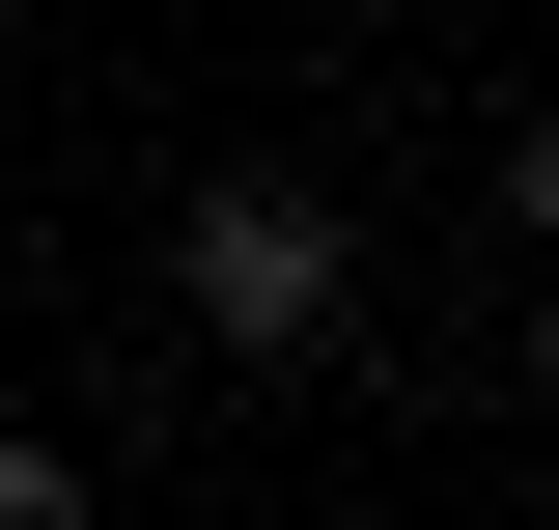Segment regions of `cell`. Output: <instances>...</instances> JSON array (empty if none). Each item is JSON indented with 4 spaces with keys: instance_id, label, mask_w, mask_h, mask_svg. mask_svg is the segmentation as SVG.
Listing matches in <instances>:
<instances>
[{
    "instance_id": "2",
    "label": "cell",
    "mask_w": 559,
    "mask_h": 530,
    "mask_svg": "<svg viewBox=\"0 0 559 530\" xmlns=\"http://www.w3.org/2000/svg\"><path fill=\"white\" fill-rule=\"evenodd\" d=\"M503 224H532V252H559V112H532V140H503Z\"/></svg>"
},
{
    "instance_id": "1",
    "label": "cell",
    "mask_w": 559,
    "mask_h": 530,
    "mask_svg": "<svg viewBox=\"0 0 559 530\" xmlns=\"http://www.w3.org/2000/svg\"><path fill=\"white\" fill-rule=\"evenodd\" d=\"M336 308H364V224L308 196V168H224V196H168V335H224V363H308Z\"/></svg>"
},
{
    "instance_id": "3",
    "label": "cell",
    "mask_w": 559,
    "mask_h": 530,
    "mask_svg": "<svg viewBox=\"0 0 559 530\" xmlns=\"http://www.w3.org/2000/svg\"><path fill=\"white\" fill-rule=\"evenodd\" d=\"M532 419H559V308H532Z\"/></svg>"
}]
</instances>
